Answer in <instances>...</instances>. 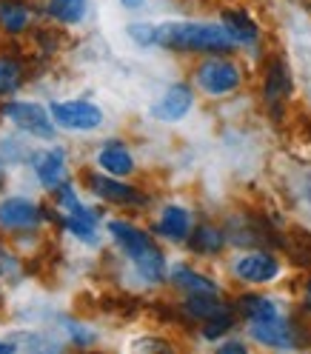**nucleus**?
<instances>
[{
    "mask_svg": "<svg viewBox=\"0 0 311 354\" xmlns=\"http://www.w3.org/2000/svg\"><path fill=\"white\" fill-rule=\"evenodd\" d=\"M186 308L194 317H203V320H211L217 315H226V306L217 300V295H191Z\"/></svg>",
    "mask_w": 311,
    "mask_h": 354,
    "instance_id": "f3484780",
    "label": "nucleus"
},
{
    "mask_svg": "<svg viewBox=\"0 0 311 354\" xmlns=\"http://www.w3.org/2000/svg\"><path fill=\"white\" fill-rule=\"evenodd\" d=\"M197 83H200V88H206L209 95H226L232 88H237L240 72L229 60H206L197 69Z\"/></svg>",
    "mask_w": 311,
    "mask_h": 354,
    "instance_id": "20e7f679",
    "label": "nucleus"
},
{
    "mask_svg": "<svg viewBox=\"0 0 311 354\" xmlns=\"http://www.w3.org/2000/svg\"><path fill=\"white\" fill-rule=\"evenodd\" d=\"M129 35L135 37L138 43H154V26H146V24H131Z\"/></svg>",
    "mask_w": 311,
    "mask_h": 354,
    "instance_id": "b1692460",
    "label": "nucleus"
},
{
    "mask_svg": "<svg viewBox=\"0 0 311 354\" xmlns=\"http://www.w3.org/2000/svg\"><path fill=\"white\" fill-rule=\"evenodd\" d=\"M12 351H15L12 343H0V354H12Z\"/></svg>",
    "mask_w": 311,
    "mask_h": 354,
    "instance_id": "393cba45",
    "label": "nucleus"
},
{
    "mask_svg": "<svg viewBox=\"0 0 311 354\" xmlns=\"http://www.w3.org/2000/svg\"><path fill=\"white\" fill-rule=\"evenodd\" d=\"M109 232L115 234V240L120 243V249L131 257V263L138 266V272L146 280H151V283L163 280V272H166L163 252L154 246L140 229L129 226V223H120V220H112V223H109Z\"/></svg>",
    "mask_w": 311,
    "mask_h": 354,
    "instance_id": "f03ea898",
    "label": "nucleus"
},
{
    "mask_svg": "<svg viewBox=\"0 0 311 354\" xmlns=\"http://www.w3.org/2000/svg\"><path fill=\"white\" fill-rule=\"evenodd\" d=\"M20 86V69L12 60L0 57V95H9Z\"/></svg>",
    "mask_w": 311,
    "mask_h": 354,
    "instance_id": "4be33fe9",
    "label": "nucleus"
},
{
    "mask_svg": "<svg viewBox=\"0 0 311 354\" xmlns=\"http://www.w3.org/2000/svg\"><path fill=\"white\" fill-rule=\"evenodd\" d=\"M191 109V88L189 86H171L163 95V100L151 109V115L158 120H180Z\"/></svg>",
    "mask_w": 311,
    "mask_h": 354,
    "instance_id": "9d476101",
    "label": "nucleus"
},
{
    "mask_svg": "<svg viewBox=\"0 0 311 354\" xmlns=\"http://www.w3.org/2000/svg\"><path fill=\"white\" fill-rule=\"evenodd\" d=\"M229 328H232V317H229V312H226V315H217V317L206 320V328H203V337L214 340V337H220V335H226V331H229Z\"/></svg>",
    "mask_w": 311,
    "mask_h": 354,
    "instance_id": "5701e85b",
    "label": "nucleus"
},
{
    "mask_svg": "<svg viewBox=\"0 0 311 354\" xmlns=\"http://www.w3.org/2000/svg\"><path fill=\"white\" fill-rule=\"evenodd\" d=\"M285 95H288V72H285V66L280 60H274L269 66V75H265V100L274 106Z\"/></svg>",
    "mask_w": 311,
    "mask_h": 354,
    "instance_id": "2eb2a0df",
    "label": "nucleus"
},
{
    "mask_svg": "<svg viewBox=\"0 0 311 354\" xmlns=\"http://www.w3.org/2000/svg\"><path fill=\"white\" fill-rule=\"evenodd\" d=\"M154 43H160L166 49H180V52H232L237 40L226 32V26L163 24V26H154Z\"/></svg>",
    "mask_w": 311,
    "mask_h": 354,
    "instance_id": "f257e3e1",
    "label": "nucleus"
},
{
    "mask_svg": "<svg viewBox=\"0 0 311 354\" xmlns=\"http://www.w3.org/2000/svg\"><path fill=\"white\" fill-rule=\"evenodd\" d=\"M223 26H226V32H229L237 43H254V40H257L254 20H252L246 12H240V9L223 12Z\"/></svg>",
    "mask_w": 311,
    "mask_h": 354,
    "instance_id": "f8f14e48",
    "label": "nucleus"
},
{
    "mask_svg": "<svg viewBox=\"0 0 311 354\" xmlns=\"http://www.w3.org/2000/svg\"><path fill=\"white\" fill-rule=\"evenodd\" d=\"M37 220H40L37 206L23 201V197H9V201L0 203V223L9 229H26V226H35Z\"/></svg>",
    "mask_w": 311,
    "mask_h": 354,
    "instance_id": "1a4fd4ad",
    "label": "nucleus"
},
{
    "mask_svg": "<svg viewBox=\"0 0 311 354\" xmlns=\"http://www.w3.org/2000/svg\"><path fill=\"white\" fill-rule=\"evenodd\" d=\"M234 272H237L243 280H249V283H265V280H274V277H277L280 266H277L274 257L257 252V254H249V257L237 260V263H234Z\"/></svg>",
    "mask_w": 311,
    "mask_h": 354,
    "instance_id": "6e6552de",
    "label": "nucleus"
},
{
    "mask_svg": "<svg viewBox=\"0 0 311 354\" xmlns=\"http://www.w3.org/2000/svg\"><path fill=\"white\" fill-rule=\"evenodd\" d=\"M223 351H243V346L240 343H229V346H223Z\"/></svg>",
    "mask_w": 311,
    "mask_h": 354,
    "instance_id": "a878e982",
    "label": "nucleus"
},
{
    "mask_svg": "<svg viewBox=\"0 0 311 354\" xmlns=\"http://www.w3.org/2000/svg\"><path fill=\"white\" fill-rule=\"evenodd\" d=\"M88 186L95 189V194L106 197V201H112V203H123V206H143L146 203V197L138 189H131L126 183H117L115 177L92 174V177H88Z\"/></svg>",
    "mask_w": 311,
    "mask_h": 354,
    "instance_id": "0eeeda50",
    "label": "nucleus"
},
{
    "mask_svg": "<svg viewBox=\"0 0 311 354\" xmlns=\"http://www.w3.org/2000/svg\"><path fill=\"white\" fill-rule=\"evenodd\" d=\"M52 118L66 126V129H77V131H86V129H95L100 126L103 115L95 103H86V100H69V103H55L52 106Z\"/></svg>",
    "mask_w": 311,
    "mask_h": 354,
    "instance_id": "39448f33",
    "label": "nucleus"
},
{
    "mask_svg": "<svg viewBox=\"0 0 311 354\" xmlns=\"http://www.w3.org/2000/svg\"><path fill=\"white\" fill-rule=\"evenodd\" d=\"M237 306L243 308V315H246L249 320H265V317L280 315L272 300H265V297H254V295L240 297V303H237Z\"/></svg>",
    "mask_w": 311,
    "mask_h": 354,
    "instance_id": "aec40b11",
    "label": "nucleus"
},
{
    "mask_svg": "<svg viewBox=\"0 0 311 354\" xmlns=\"http://www.w3.org/2000/svg\"><path fill=\"white\" fill-rule=\"evenodd\" d=\"M0 24H3L9 32H23L29 24L26 6L15 3V0H3V3H0Z\"/></svg>",
    "mask_w": 311,
    "mask_h": 354,
    "instance_id": "6ab92c4d",
    "label": "nucleus"
},
{
    "mask_svg": "<svg viewBox=\"0 0 311 354\" xmlns=\"http://www.w3.org/2000/svg\"><path fill=\"white\" fill-rule=\"evenodd\" d=\"M63 163H66V154L60 149H49L43 151L40 158L35 160V171H37V180L46 186V189H57L63 183Z\"/></svg>",
    "mask_w": 311,
    "mask_h": 354,
    "instance_id": "9b49d317",
    "label": "nucleus"
},
{
    "mask_svg": "<svg viewBox=\"0 0 311 354\" xmlns=\"http://www.w3.org/2000/svg\"><path fill=\"white\" fill-rule=\"evenodd\" d=\"M171 277H174V283L180 286V289H186V292H191V295H217V286H214L209 277L197 274V272H191V269H177Z\"/></svg>",
    "mask_w": 311,
    "mask_h": 354,
    "instance_id": "dca6fc26",
    "label": "nucleus"
},
{
    "mask_svg": "<svg viewBox=\"0 0 311 354\" xmlns=\"http://www.w3.org/2000/svg\"><path fill=\"white\" fill-rule=\"evenodd\" d=\"M100 166L109 171V174H115V177H123L129 174L131 169H135V160H131V154L123 149V146H109L100 151Z\"/></svg>",
    "mask_w": 311,
    "mask_h": 354,
    "instance_id": "4468645a",
    "label": "nucleus"
},
{
    "mask_svg": "<svg viewBox=\"0 0 311 354\" xmlns=\"http://www.w3.org/2000/svg\"><path fill=\"white\" fill-rule=\"evenodd\" d=\"M3 115L9 120H15L20 129H26L29 135L40 138V140H52L55 138L49 115H46V109H43L40 103H9V106H3Z\"/></svg>",
    "mask_w": 311,
    "mask_h": 354,
    "instance_id": "7ed1b4c3",
    "label": "nucleus"
},
{
    "mask_svg": "<svg viewBox=\"0 0 311 354\" xmlns=\"http://www.w3.org/2000/svg\"><path fill=\"white\" fill-rule=\"evenodd\" d=\"M49 15L63 24H80L86 15V0H49Z\"/></svg>",
    "mask_w": 311,
    "mask_h": 354,
    "instance_id": "a211bd4d",
    "label": "nucleus"
},
{
    "mask_svg": "<svg viewBox=\"0 0 311 354\" xmlns=\"http://www.w3.org/2000/svg\"><path fill=\"white\" fill-rule=\"evenodd\" d=\"M252 337L265 343V346H274V348H292V346H297L292 323L283 320L280 315L265 317V320H252Z\"/></svg>",
    "mask_w": 311,
    "mask_h": 354,
    "instance_id": "423d86ee",
    "label": "nucleus"
},
{
    "mask_svg": "<svg viewBox=\"0 0 311 354\" xmlns=\"http://www.w3.org/2000/svg\"><path fill=\"white\" fill-rule=\"evenodd\" d=\"M191 246H194L197 252L214 254V252H220V246H223V234H220L217 229H211V226H200V229L194 232V237H191Z\"/></svg>",
    "mask_w": 311,
    "mask_h": 354,
    "instance_id": "412c9836",
    "label": "nucleus"
},
{
    "mask_svg": "<svg viewBox=\"0 0 311 354\" xmlns=\"http://www.w3.org/2000/svg\"><path fill=\"white\" fill-rule=\"evenodd\" d=\"M189 212L186 209H180V206H169V209H163V220H160V234H166V237H171V240H183L186 234H189Z\"/></svg>",
    "mask_w": 311,
    "mask_h": 354,
    "instance_id": "ddd939ff",
    "label": "nucleus"
},
{
    "mask_svg": "<svg viewBox=\"0 0 311 354\" xmlns=\"http://www.w3.org/2000/svg\"><path fill=\"white\" fill-rule=\"evenodd\" d=\"M123 3H126V6H131V9H135V6H140V3H143V0H123Z\"/></svg>",
    "mask_w": 311,
    "mask_h": 354,
    "instance_id": "bb28decb",
    "label": "nucleus"
}]
</instances>
